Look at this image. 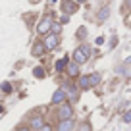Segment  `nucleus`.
<instances>
[{
    "label": "nucleus",
    "mask_w": 131,
    "mask_h": 131,
    "mask_svg": "<svg viewBox=\"0 0 131 131\" xmlns=\"http://www.w3.org/2000/svg\"><path fill=\"white\" fill-rule=\"evenodd\" d=\"M50 27H52V17H42L41 21H39V25H37V33L39 35H46V33L50 31Z\"/></svg>",
    "instance_id": "f257e3e1"
},
{
    "label": "nucleus",
    "mask_w": 131,
    "mask_h": 131,
    "mask_svg": "<svg viewBox=\"0 0 131 131\" xmlns=\"http://www.w3.org/2000/svg\"><path fill=\"white\" fill-rule=\"evenodd\" d=\"M71 116H73L71 104H66V102H62V104H60V110H58V118H60V122H62V119H70Z\"/></svg>",
    "instance_id": "f03ea898"
},
{
    "label": "nucleus",
    "mask_w": 131,
    "mask_h": 131,
    "mask_svg": "<svg viewBox=\"0 0 131 131\" xmlns=\"http://www.w3.org/2000/svg\"><path fill=\"white\" fill-rule=\"evenodd\" d=\"M42 45H45L46 50H54L58 45H60V39H58L56 33H52V35H48V37L45 39V42H42Z\"/></svg>",
    "instance_id": "7ed1b4c3"
},
{
    "label": "nucleus",
    "mask_w": 131,
    "mask_h": 131,
    "mask_svg": "<svg viewBox=\"0 0 131 131\" xmlns=\"http://www.w3.org/2000/svg\"><path fill=\"white\" fill-rule=\"evenodd\" d=\"M62 10L66 12V16H71V14L77 10V4H75L73 0H64V2H62Z\"/></svg>",
    "instance_id": "20e7f679"
},
{
    "label": "nucleus",
    "mask_w": 131,
    "mask_h": 131,
    "mask_svg": "<svg viewBox=\"0 0 131 131\" xmlns=\"http://www.w3.org/2000/svg\"><path fill=\"white\" fill-rule=\"evenodd\" d=\"M87 60H89V56H87L81 48H77V50L73 52V62H75V64H85Z\"/></svg>",
    "instance_id": "39448f33"
},
{
    "label": "nucleus",
    "mask_w": 131,
    "mask_h": 131,
    "mask_svg": "<svg viewBox=\"0 0 131 131\" xmlns=\"http://www.w3.org/2000/svg\"><path fill=\"white\" fill-rule=\"evenodd\" d=\"M68 75L70 77H77L79 75V64H75V62H68Z\"/></svg>",
    "instance_id": "423d86ee"
},
{
    "label": "nucleus",
    "mask_w": 131,
    "mask_h": 131,
    "mask_svg": "<svg viewBox=\"0 0 131 131\" xmlns=\"http://www.w3.org/2000/svg\"><path fill=\"white\" fill-rule=\"evenodd\" d=\"M64 100H66V93L62 89H58L56 93L52 94V104H62Z\"/></svg>",
    "instance_id": "0eeeda50"
},
{
    "label": "nucleus",
    "mask_w": 131,
    "mask_h": 131,
    "mask_svg": "<svg viewBox=\"0 0 131 131\" xmlns=\"http://www.w3.org/2000/svg\"><path fill=\"white\" fill-rule=\"evenodd\" d=\"M71 127H73V119H62L60 125H58V131H71Z\"/></svg>",
    "instance_id": "6e6552de"
},
{
    "label": "nucleus",
    "mask_w": 131,
    "mask_h": 131,
    "mask_svg": "<svg viewBox=\"0 0 131 131\" xmlns=\"http://www.w3.org/2000/svg\"><path fill=\"white\" fill-rule=\"evenodd\" d=\"M42 125H45V119H42V116H35V118L31 119V127H33L35 131H39Z\"/></svg>",
    "instance_id": "1a4fd4ad"
},
{
    "label": "nucleus",
    "mask_w": 131,
    "mask_h": 131,
    "mask_svg": "<svg viewBox=\"0 0 131 131\" xmlns=\"http://www.w3.org/2000/svg\"><path fill=\"white\" fill-rule=\"evenodd\" d=\"M33 56H42V54L46 52V48H45V45H42V42H37V45L33 46Z\"/></svg>",
    "instance_id": "9d476101"
},
{
    "label": "nucleus",
    "mask_w": 131,
    "mask_h": 131,
    "mask_svg": "<svg viewBox=\"0 0 131 131\" xmlns=\"http://www.w3.org/2000/svg\"><path fill=\"white\" fill-rule=\"evenodd\" d=\"M68 62H70L68 58H62V60H58L56 64H54V70H56V71H64V70H66V66H68Z\"/></svg>",
    "instance_id": "9b49d317"
},
{
    "label": "nucleus",
    "mask_w": 131,
    "mask_h": 131,
    "mask_svg": "<svg viewBox=\"0 0 131 131\" xmlns=\"http://www.w3.org/2000/svg\"><path fill=\"white\" fill-rule=\"evenodd\" d=\"M91 87V81L87 75H83V77H79V89H89Z\"/></svg>",
    "instance_id": "f8f14e48"
},
{
    "label": "nucleus",
    "mask_w": 131,
    "mask_h": 131,
    "mask_svg": "<svg viewBox=\"0 0 131 131\" xmlns=\"http://www.w3.org/2000/svg\"><path fill=\"white\" fill-rule=\"evenodd\" d=\"M89 81H91V87H93V85H98V83H100V75H98V73L89 75Z\"/></svg>",
    "instance_id": "ddd939ff"
},
{
    "label": "nucleus",
    "mask_w": 131,
    "mask_h": 131,
    "mask_svg": "<svg viewBox=\"0 0 131 131\" xmlns=\"http://www.w3.org/2000/svg\"><path fill=\"white\" fill-rule=\"evenodd\" d=\"M108 12H110V8H108V6H104V8L102 10H100V14H98V17H100V19H106V17H108Z\"/></svg>",
    "instance_id": "4468645a"
},
{
    "label": "nucleus",
    "mask_w": 131,
    "mask_h": 131,
    "mask_svg": "<svg viewBox=\"0 0 131 131\" xmlns=\"http://www.w3.org/2000/svg\"><path fill=\"white\" fill-rule=\"evenodd\" d=\"M33 75H35V77H45V70H42V68H35V70H33Z\"/></svg>",
    "instance_id": "2eb2a0df"
},
{
    "label": "nucleus",
    "mask_w": 131,
    "mask_h": 131,
    "mask_svg": "<svg viewBox=\"0 0 131 131\" xmlns=\"http://www.w3.org/2000/svg\"><path fill=\"white\" fill-rule=\"evenodd\" d=\"M0 89L4 91V93H12V83L4 81V83H2V85H0Z\"/></svg>",
    "instance_id": "dca6fc26"
},
{
    "label": "nucleus",
    "mask_w": 131,
    "mask_h": 131,
    "mask_svg": "<svg viewBox=\"0 0 131 131\" xmlns=\"http://www.w3.org/2000/svg\"><path fill=\"white\" fill-rule=\"evenodd\" d=\"M50 29H52V31H54V33H56V35H58L62 27H60V23H54V21H52V27H50Z\"/></svg>",
    "instance_id": "f3484780"
},
{
    "label": "nucleus",
    "mask_w": 131,
    "mask_h": 131,
    "mask_svg": "<svg viewBox=\"0 0 131 131\" xmlns=\"http://www.w3.org/2000/svg\"><path fill=\"white\" fill-rule=\"evenodd\" d=\"M123 122H127V123L131 122V110H129V112H125V114H123Z\"/></svg>",
    "instance_id": "a211bd4d"
},
{
    "label": "nucleus",
    "mask_w": 131,
    "mask_h": 131,
    "mask_svg": "<svg viewBox=\"0 0 131 131\" xmlns=\"http://www.w3.org/2000/svg\"><path fill=\"white\" fill-rule=\"evenodd\" d=\"M79 131H91L89 123H81V125H79Z\"/></svg>",
    "instance_id": "6ab92c4d"
},
{
    "label": "nucleus",
    "mask_w": 131,
    "mask_h": 131,
    "mask_svg": "<svg viewBox=\"0 0 131 131\" xmlns=\"http://www.w3.org/2000/svg\"><path fill=\"white\" fill-rule=\"evenodd\" d=\"M79 48H81L83 52L87 54V56H89V54H91V48H89V46H87V45H81V46H79Z\"/></svg>",
    "instance_id": "aec40b11"
},
{
    "label": "nucleus",
    "mask_w": 131,
    "mask_h": 131,
    "mask_svg": "<svg viewBox=\"0 0 131 131\" xmlns=\"http://www.w3.org/2000/svg\"><path fill=\"white\" fill-rule=\"evenodd\" d=\"M125 25H127V27H131V12L125 16Z\"/></svg>",
    "instance_id": "412c9836"
},
{
    "label": "nucleus",
    "mask_w": 131,
    "mask_h": 131,
    "mask_svg": "<svg viewBox=\"0 0 131 131\" xmlns=\"http://www.w3.org/2000/svg\"><path fill=\"white\" fill-rule=\"evenodd\" d=\"M39 131H52V127H50V125H42Z\"/></svg>",
    "instance_id": "4be33fe9"
},
{
    "label": "nucleus",
    "mask_w": 131,
    "mask_h": 131,
    "mask_svg": "<svg viewBox=\"0 0 131 131\" xmlns=\"http://www.w3.org/2000/svg\"><path fill=\"white\" fill-rule=\"evenodd\" d=\"M77 37H79V39L85 37V29H79V31H77Z\"/></svg>",
    "instance_id": "5701e85b"
},
{
    "label": "nucleus",
    "mask_w": 131,
    "mask_h": 131,
    "mask_svg": "<svg viewBox=\"0 0 131 131\" xmlns=\"http://www.w3.org/2000/svg\"><path fill=\"white\" fill-rule=\"evenodd\" d=\"M125 6H127V8H131V0H125Z\"/></svg>",
    "instance_id": "b1692460"
},
{
    "label": "nucleus",
    "mask_w": 131,
    "mask_h": 131,
    "mask_svg": "<svg viewBox=\"0 0 131 131\" xmlns=\"http://www.w3.org/2000/svg\"><path fill=\"white\" fill-rule=\"evenodd\" d=\"M17 131H31V129H27V127H19Z\"/></svg>",
    "instance_id": "393cba45"
},
{
    "label": "nucleus",
    "mask_w": 131,
    "mask_h": 131,
    "mask_svg": "<svg viewBox=\"0 0 131 131\" xmlns=\"http://www.w3.org/2000/svg\"><path fill=\"white\" fill-rule=\"evenodd\" d=\"M75 4H83V2H85V0H73Z\"/></svg>",
    "instance_id": "a878e982"
},
{
    "label": "nucleus",
    "mask_w": 131,
    "mask_h": 131,
    "mask_svg": "<svg viewBox=\"0 0 131 131\" xmlns=\"http://www.w3.org/2000/svg\"><path fill=\"white\" fill-rule=\"evenodd\" d=\"M31 2H33V4H37V2H41V0H31Z\"/></svg>",
    "instance_id": "bb28decb"
},
{
    "label": "nucleus",
    "mask_w": 131,
    "mask_h": 131,
    "mask_svg": "<svg viewBox=\"0 0 131 131\" xmlns=\"http://www.w3.org/2000/svg\"><path fill=\"white\" fill-rule=\"evenodd\" d=\"M127 64H131V56H129V58H127Z\"/></svg>",
    "instance_id": "cd10ccee"
},
{
    "label": "nucleus",
    "mask_w": 131,
    "mask_h": 131,
    "mask_svg": "<svg viewBox=\"0 0 131 131\" xmlns=\"http://www.w3.org/2000/svg\"><path fill=\"white\" fill-rule=\"evenodd\" d=\"M2 110H4V108H2V104H0V114H2Z\"/></svg>",
    "instance_id": "c85d7f7f"
}]
</instances>
